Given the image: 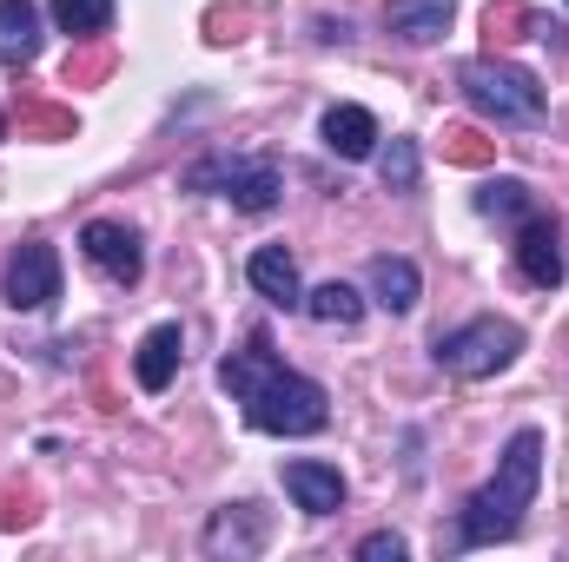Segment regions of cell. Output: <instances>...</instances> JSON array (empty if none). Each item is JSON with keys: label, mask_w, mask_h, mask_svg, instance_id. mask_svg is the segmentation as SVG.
Returning <instances> with one entry per match:
<instances>
[{"label": "cell", "mask_w": 569, "mask_h": 562, "mask_svg": "<svg viewBox=\"0 0 569 562\" xmlns=\"http://www.w3.org/2000/svg\"><path fill=\"white\" fill-rule=\"evenodd\" d=\"M477 212H483V219H530L537 205H530V185H523V179H483Z\"/></svg>", "instance_id": "cell-19"}, {"label": "cell", "mask_w": 569, "mask_h": 562, "mask_svg": "<svg viewBox=\"0 0 569 562\" xmlns=\"http://www.w3.org/2000/svg\"><path fill=\"white\" fill-rule=\"evenodd\" d=\"M219 384L246 404V423L266 430V436H318V430L331 423L325 384L284 371L279 358H272V338H266V331H252V344L219 364Z\"/></svg>", "instance_id": "cell-1"}, {"label": "cell", "mask_w": 569, "mask_h": 562, "mask_svg": "<svg viewBox=\"0 0 569 562\" xmlns=\"http://www.w3.org/2000/svg\"><path fill=\"white\" fill-rule=\"evenodd\" d=\"M365 284H371V304H385L391 318L418 311V298H425V279H418V265H411V259H391V252H378V259H371Z\"/></svg>", "instance_id": "cell-13"}, {"label": "cell", "mask_w": 569, "mask_h": 562, "mask_svg": "<svg viewBox=\"0 0 569 562\" xmlns=\"http://www.w3.org/2000/svg\"><path fill=\"white\" fill-rule=\"evenodd\" d=\"M80 252H87V265H93L100 279H113V284H140V272H146L140 232L120 225V219H93V225L80 232Z\"/></svg>", "instance_id": "cell-7"}, {"label": "cell", "mask_w": 569, "mask_h": 562, "mask_svg": "<svg viewBox=\"0 0 569 562\" xmlns=\"http://www.w3.org/2000/svg\"><path fill=\"white\" fill-rule=\"evenodd\" d=\"M450 0H385V27L398 33V40H411V47H430V40H443V27H450Z\"/></svg>", "instance_id": "cell-14"}, {"label": "cell", "mask_w": 569, "mask_h": 562, "mask_svg": "<svg viewBox=\"0 0 569 562\" xmlns=\"http://www.w3.org/2000/svg\"><path fill=\"white\" fill-rule=\"evenodd\" d=\"M53 298H60V252L47 239L13 245V259H7V304L13 311H47Z\"/></svg>", "instance_id": "cell-6"}, {"label": "cell", "mask_w": 569, "mask_h": 562, "mask_svg": "<svg viewBox=\"0 0 569 562\" xmlns=\"http://www.w3.org/2000/svg\"><path fill=\"white\" fill-rule=\"evenodd\" d=\"M457 87H463V100H470L477 113H490L497 127H537L543 107H550L543 80L523 73V67H510V60H463V67H457Z\"/></svg>", "instance_id": "cell-3"}, {"label": "cell", "mask_w": 569, "mask_h": 562, "mask_svg": "<svg viewBox=\"0 0 569 562\" xmlns=\"http://www.w3.org/2000/svg\"><path fill=\"white\" fill-rule=\"evenodd\" d=\"M284 496H291L305 516H331V510H345V476H338V463L291 456V463H284Z\"/></svg>", "instance_id": "cell-9"}, {"label": "cell", "mask_w": 569, "mask_h": 562, "mask_svg": "<svg viewBox=\"0 0 569 562\" xmlns=\"http://www.w3.org/2000/svg\"><path fill=\"white\" fill-rule=\"evenodd\" d=\"M266 510L259 503H226L212 523H206V556H259L266 550Z\"/></svg>", "instance_id": "cell-10"}, {"label": "cell", "mask_w": 569, "mask_h": 562, "mask_svg": "<svg viewBox=\"0 0 569 562\" xmlns=\"http://www.w3.org/2000/svg\"><path fill=\"white\" fill-rule=\"evenodd\" d=\"M517 272L537 284V291H557V284L569 279V265H563V232H557V219L530 212V219L517 225Z\"/></svg>", "instance_id": "cell-8"}, {"label": "cell", "mask_w": 569, "mask_h": 562, "mask_svg": "<svg viewBox=\"0 0 569 562\" xmlns=\"http://www.w3.org/2000/svg\"><path fill=\"white\" fill-rule=\"evenodd\" d=\"M186 192H212L232 199L239 212H272L284 199V179L272 159H246V152H206L186 165Z\"/></svg>", "instance_id": "cell-5"}, {"label": "cell", "mask_w": 569, "mask_h": 562, "mask_svg": "<svg viewBox=\"0 0 569 562\" xmlns=\"http://www.w3.org/2000/svg\"><path fill=\"white\" fill-rule=\"evenodd\" d=\"M305 311H311L325 331H351V324L365 318V298H358L345 279H325L318 291H305Z\"/></svg>", "instance_id": "cell-17"}, {"label": "cell", "mask_w": 569, "mask_h": 562, "mask_svg": "<svg viewBox=\"0 0 569 562\" xmlns=\"http://www.w3.org/2000/svg\"><path fill=\"white\" fill-rule=\"evenodd\" d=\"M53 27L73 40H93L113 27V0H53Z\"/></svg>", "instance_id": "cell-18"}, {"label": "cell", "mask_w": 569, "mask_h": 562, "mask_svg": "<svg viewBox=\"0 0 569 562\" xmlns=\"http://www.w3.org/2000/svg\"><path fill=\"white\" fill-rule=\"evenodd\" d=\"M358 556H365V562H405V556H411V543H405L398 530H378V536H365V543H358Z\"/></svg>", "instance_id": "cell-21"}, {"label": "cell", "mask_w": 569, "mask_h": 562, "mask_svg": "<svg viewBox=\"0 0 569 562\" xmlns=\"http://www.w3.org/2000/svg\"><path fill=\"white\" fill-rule=\"evenodd\" d=\"M430 351H437V371H443V378L477 384V378H497V371L517 364V351H523V324H510V318H470V324L443 331Z\"/></svg>", "instance_id": "cell-4"}, {"label": "cell", "mask_w": 569, "mask_h": 562, "mask_svg": "<svg viewBox=\"0 0 569 562\" xmlns=\"http://www.w3.org/2000/svg\"><path fill=\"white\" fill-rule=\"evenodd\" d=\"M318 133H325V145H331L338 159H371L378 140H385V133H378V120H371L365 107H331Z\"/></svg>", "instance_id": "cell-15"}, {"label": "cell", "mask_w": 569, "mask_h": 562, "mask_svg": "<svg viewBox=\"0 0 569 562\" xmlns=\"http://www.w3.org/2000/svg\"><path fill=\"white\" fill-rule=\"evenodd\" d=\"M537 483H543V430H517L497 456V476L463 503L457 516V550H490V543H510L523 530V510L537 503Z\"/></svg>", "instance_id": "cell-2"}, {"label": "cell", "mask_w": 569, "mask_h": 562, "mask_svg": "<svg viewBox=\"0 0 569 562\" xmlns=\"http://www.w3.org/2000/svg\"><path fill=\"white\" fill-rule=\"evenodd\" d=\"M418 172H425L418 140H391L385 152H378V179H385V192H418Z\"/></svg>", "instance_id": "cell-20"}, {"label": "cell", "mask_w": 569, "mask_h": 562, "mask_svg": "<svg viewBox=\"0 0 569 562\" xmlns=\"http://www.w3.org/2000/svg\"><path fill=\"white\" fill-rule=\"evenodd\" d=\"M246 279H252V291H259L266 304H279V311H305V284H298V265H291L284 245H259L252 265H246Z\"/></svg>", "instance_id": "cell-11"}, {"label": "cell", "mask_w": 569, "mask_h": 562, "mask_svg": "<svg viewBox=\"0 0 569 562\" xmlns=\"http://www.w3.org/2000/svg\"><path fill=\"white\" fill-rule=\"evenodd\" d=\"M33 53H40V7L0 0V67H27Z\"/></svg>", "instance_id": "cell-16"}, {"label": "cell", "mask_w": 569, "mask_h": 562, "mask_svg": "<svg viewBox=\"0 0 569 562\" xmlns=\"http://www.w3.org/2000/svg\"><path fill=\"white\" fill-rule=\"evenodd\" d=\"M179 358H186V331H179V324H152L140 338V351H133L140 391H166V384L179 378Z\"/></svg>", "instance_id": "cell-12"}]
</instances>
